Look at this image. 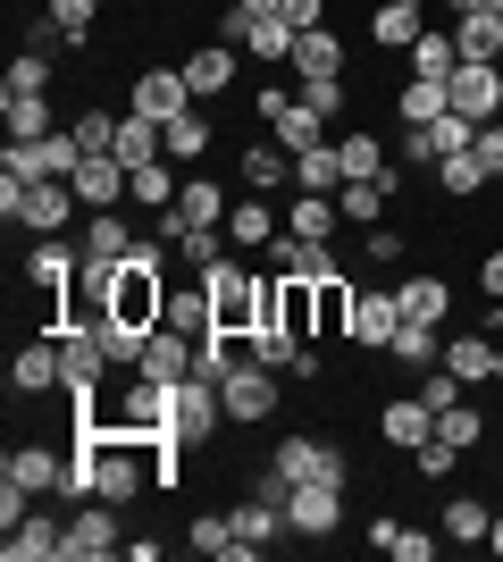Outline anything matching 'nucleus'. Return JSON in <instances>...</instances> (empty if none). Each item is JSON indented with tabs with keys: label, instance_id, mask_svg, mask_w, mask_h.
<instances>
[{
	"label": "nucleus",
	"instance_id": "bb28decb",
	"mask_svg": "<svg viewBox=\"0 0 503 562\" xmlns=\"http://www.w3.org/2000/svg\"><path fill=\"white\" fill-rule=\"evenodd\" d=\"M268 252H277V269H286V278H335V252H328V235H277V244H268Z\"/></svg>",
	"mask_w": 503,
	"mask_h": 562
},
{
	"label": "nucleus",
	"instance_id": "58836bf2",
	"mask_svg": "<svg viewBox=\"0 0 503 562\" xmlns=\"http://www.w3.org/2000/svg\"><path fill=\"white\" fill-rule=\"evenodd\" d=\"M126 252H135L126 211H93V218H84V260H126Z\"/></svg>",
	"mask_w": 503,
	"mask_h": 562
},
{
	"label": "nucleus",
	"instance_id": "5fc2aeb1",
	"mask_svg": "<svg viewBox=\"0 0 503 562\" xmlns=\"http://www.w3.org/2000/svg\"><path fill=\"white\" fill-rule=\"evenodd\" d=\"M0 93H50V59H43V50H18V59H9V85H0Z\"/></svg>",
	"mask_w": 503,
	"mask_h": 562
},
{
	"label": "nucleus",
	"instance_id": "a211bd4d",
	"mask_svg": "<svg viewBox=\"0 0 503 562\" xmlns=\"http://www.w3.org/2000/svg\"><path fill=\"white\" fill-rule=\"evenodd\" d=\"M68 546V520H50V513H25L18 529H0V554L9 562H50Z\"/></svg>",
	"mask_w": 503,
	"mask_h": 562
},
{
	"label": "nucleus",
	"instance_id": "412c9836",
	"mask_svg": "<svg viewBox=\"0 0 503 562\" xmlns=\"http://www.w3.org/2000/svg\"><path fill=\"white\" fill-rule=\"evenodd\" d=\"M454 50H461V59H479V68H503V9H470V18H454Z\"/></svg>",
	"mask_w": 503,
	"mask_h": 562
},
{
	"label": "nucleus",
	"instance_id": "72a5a7b5",
	"mask_svg": "<svg viewBox=\"0 0 503 562\" xmlns=\"http://www.w3.org/2000/svg\"><path fill=\"white\" fill-rule=\"evenodd\" d=\"M168 328H185V336H210L218 328V303H210V285H202V278L168 285Z\"/></svg>",
	"mask_w": 503,
	"mask_h": 562
},
{
	"label": "nucleus",
	"instance_id": "3c124183",
	"mask_svg": "<svg viewBox=\"0 0 503 562\" xmlns=\"http://www.w3.org/2000/svg\"><path fill=\"white\" fill-rule=\"evenodd\" d=\"M218 235H227V227H176V235H168V252L185 260V269H210V260L227 252V244H218Z\"/></svg>",
	"mask_w": 503,
	"mask_h": 562
},
{
	"label": "nucleus",
	"instance_id": "f8f14e48",
	"mask_svg": "<svg viewBox=\"0 0 503 562\" xmlns=\"http://www.w3.org/2000/svg\"><path fill=\"white\" fill-rule=\"evenodd\" d=\"M445 93H454V110L470 117V126H495V117H503V68H479V59H461V68L445 76Z\"/></svg>",
	"mask_w": 503,
	"mask_h": 562
},
{
	"label": "nucleus",
	"instance_id": "5701e85b",
	"mask_svg": "<svg viewBox=\"0 0 503 562\" xmlns=\"http://www.w3.org/2000/svg\"><path fill=\"white\" fill-rule=\"evenodd\" d=\"M378 437H386L395 453H420V446L436 437V412H428L420 395H411V403H386V412H378Z\"/></svg>",
	"mask_w": 503,
	"mask_h": 562
},
{
	"label": "nucleus",
	"instance_id": "8fccbe9b",
	"mask_svg": "<svg viewBox=\"0 0 503 562\" xmlns=\"http://www.w3.org/2000/svg\"><path fill=\"white\" fill-rule=\"evenodd\" d=\"M294 352H302V336H286V328H252L243 336V361H268V370H294Z\"/></svg>",
	"mask_w": 503,
	"mask_h": 562
},
{
	"label": "nucleus",
	"instance_id": "7c9ffc66",
	"mask_svg": "<svg viewBox=\"0 0 503 562\" xmlns=\"http://www.w3.org/2000/svg\"><path fill=\"white\" fill-rule=\"evenodd\" d=\"M185 85H193V101L227 93V85H236V43H202V50L185 59Z\"/></svg>",
	"mask_w": 503,
	"mask_h": 562
},
{
	"label": "nucleus",
	"instance_id": "052dcab7",
	"mask_svg": "<svg viewBox=\"0 0 503 562\" xmlns=\"http://www.w3.org/2000/svg\"><path fill=\"white\" fill-rule=\"evenodd\" d=\"M277 18H286L294 34H311V25H328V0H286V9H277Z\"/></svg>",
	"mask_w": 503,
	"mask_h": 562
},
{
	"label": "nucleus",
	"instance_id": "c85d7f7f",
	"mask_svg": "<svg viewBox=\"0 0 503 562\" xmlns=\"http://www.w3.org/2000/svg\"><path fill=\"white\" fill-rule=\"evenodd\" d=\"M420 34H428L420 0H378V18H369V43H378V50H411Z\"/></svg>",
	"mask_w": 503,
	"mask_h": 562
},
{
	"label": "nucleus",
	"instance_id": "9b49d317",
	"mask_svg": "<svg viewBox=\"0 0 503 562\" xmlns=\"http://www.w3.org/2000/svg\"><path fill=\"white\" fill-rule=\"evenodd\" d=\"M403 193V160L386 168V177H344L335 186V211H344V227H386V202Z\"/></svg>",
	"mask_w": 503,
	"mask_h": 562
},
{
	"label": "nucleus",
	"instance_id": "e433bc0d",
	"mask_svg": "<svg viewBox=\"0 0 503 562\" xmlns=\"http://www.w3.org/2000/svg\"><path fill=\"white\" fill-rule=\"evenodd\" d=\"M294 76H344V43H335L328 25H311V34H294Z\"/></svg>",
	"mask_w": 503,
	"mask_h": 562
},
{
	"label": "nucleus",
	"instance_id": "cd10ccee",
	"mask_svg": "<svg viewBox=\"0 0 503 562\" xmlns=\"http://www.w3.org/2000/svg\"><path fill=\"white\" fill-rule=\"evenodd\" d=\"M395 303H403V319H420V328H445V311H454V285L420 269V278L395 285Z\"/></svg>",
	"mask_w": 503,
	"mask_h": 562
},
{
	"label": "nucleus",
	"instance_id": "ddd939ff",
	"mask_svg": "<svg viewBox=\"0 0 503 562\" xmlns=\"http://www.w3.org/2000/svg\"><path fill=\"white\" fill-rule=\"evenodd\" d=\"M68 186H76V202H84V211H118L126 186H135V168H126L118 151H84V168H76Z\"/></svg>",
	"mask_w": 503,
	"mask_h": 562
},
{
	"label": "nucleus",
	"instance_id": "39448f33",
	"mask_svg": "<svg viewBox=\"0 0 503 562\" xmlns=\"http://www.w3.org/2000/svg\"><path fill=\"white\" fill-rule=\"evenodd\" d=\"M277 378H286V370H268V361H236L227 386H218V395H227V420H236V428H261L268 412H277Z\"/></svg>",
	"mask_w": 503,
	"mask_h": 562
},
{
	"label": "nucleus",
	"instance_id": "f704fd0d",
	"mask_svg": "<svg viewBox=\"0 0 503 562\" xmlns=\"http://www.w3.org/2000/svg\"><path fill=\"white\" fill-rule=\"evenodd\" d=\"M335 160H344V177H386L395 151H386L378 135H361V126H335Z\"/></svg>",
	"mask_w": 503,
	"mask_h": 562
},
{
	"label": "nucleus",
	"instance_id": "a18cd8bd",
	"mask_svg": "<svg viewBox=\"0 0 503 562\" xmlns=\"http://www.w3.org/2000/svg\"><path fill=\"white\" fill-rule=\"evenodd\" d=\"M461 50H454V25H428L420 43H411V76H454Z\"/></svg>",
	"mask_w": 503,
	"mask_h": 562
},
{
	"label": "nucleus",
	"instance_id": "6e6552de",
	"mask_svg": "<svg viewBox=\"0 0 503 562\" xmlns=\"http://www.w3.org/2000/svg\"><path fill=\"white\" fill-rule=\"evenodd\" d=\"M218 412H227L218 378L193 370L185 386H176V420H168V437H176V446H210V437H218Z\"/></svg>",
	"mask_w": 503,
	"mask_h": 562
},
{
	"label": "nucleus",
	"instance_id": "e2e57ef3",
	"mask_svg": "<svg viewBox=\"0 0 503 562\" xmlns=\"http://www.w3.org/2000/svg\"><path fill=\"white\" fill-rule=\"evenodd\" d=\"M479 294H487V303H503V244L479 260Z\"/></svg>",
	"mask_w": 503,
	"mask_h": 562
},
{
	"label": "nucleus",
	"instance_id": "423d86ee",
	"mask_svg": "<svg viewBox=\"0 0 503 562\" xmlns=\"http://www.w3.org/2000/svg\"><path fill=\"white\" fill-rule=\"evenodd\" d=\"M268 470H286L294 487H302V479H335V487H344V479H353V453H344V446H328V437H277Z\"/></svg>",
	"mask_w": 503,
	"mask_h": 562
},
{
	"label": "nucleus",
	"instance_id": "864d4df0",
	"mask_svg": "<svg viewBox=\"0 0 503 562\" xmlns=\"http://www.w3.org/2000/svg\"><path fill=\"white\" fill-rule=\"evenodd\" d=\"M43 18L59 25V34H68V43H84V34H93V18H101V0H50Z\"/></svg>",
	"mask_w": 503,
	"mask_h": 562
},
{
	"label": "nucleus",
	"instance_id": "b1692460",
	"mask_svg": "<svg viewBox=\"0 0 503 562\" xmlns=\"http://www.w3.org/2000/svg\"><path fill=\"white\" fill-rule=\"evenodd\" d=\"M110 151H118L126 168H151V160H168V126H160V117H144V110H126Z\"/></svg>",
	"mask_w": 503,
	"mask_h": 562
},
{
	"label": "nucleus",
	"instance_id": "bf43d9fd",
	"mask_svg": "<svg viewBox=\"0 0 503 562\" xmlns=\"http://www.w3.org/2000/svg\"><path fill=\"white\" fill-rule=\"evenodd\" d=\"M470 151H479L487 177H503V117H495V126H479V143H470Z\"/></svg>",
	"mask_w": 503,
	"mask_h": 562
},
{
	"label": "nucleus",
	"instance_id": "de8ad7c7",
	"mask_svg": "<svg viewBox=\"0 0 503 562\" xmlns=\"http://www.w3.org/2000/svg\"><path fill=\"white\" fill-rule=\"evenodd\" d=\"M243 50H252V59H268V68H286V59H294V25H286V18H252Z\"/></svg>",
	"mask_w": 503,
	"mask_h": 562
},
{
	"label": "nucleus",
	"instance_id": "dca6fc26",
	"mask_svg": "<svg viewBox=\"0 0 503 562\" xmlns=\"http://www.w3.org/2000/svg\"><path fill=\"white\" fill-rule=\"evenodd\" d=\"M76 269H84V252H68V235H34V252H25V285H34L43 303L76 278Z\"/></svg>",
	"mask_w": 503,
	"mask_h": 562
},
{
	"label": "nucleus",
	"instance_id": "1a4fd4ad",
	"mask_svg": "<svg viewBox=\"0 0 503 562\" xmlns=\"http://www.w3.org/2000/svg\"><path fill=\"white\" fill-rule=\"evenodd\" d=\"M286 520H294V538H335L344 529V487L335 479H302L286 495Z\"/></svg>",
	"mask_w": 503,
	"mask_h": 562
},
{
	"label": "nucleus",
	"instance_id": "37998d69",
	"mask_svg": "<svg viewBox=\"0 0 503 562\" xmlns=\"http://www.w3.org/2000/svg\"><path fill=\"white\" fill-rule=\"evenodd\" d=\"M185 193V177H176V160H151V168H135V186H126V202H144V211H168Z\"/></svg>",
	"mask_w": 503,
	"mask_h": 562
},
{
	"label": "nucleus",
	"instance_id": "f03ea898",
	"mask_svg": "<svg viewBox=\"0 0 503 562\" xmlns=\"http://www.w3.org/2000/svg\"><path fill=\"white\" fill-rule=\"evenodd\" d=\"M193 278L210 285V303H218V328L252 336V319H261V278H252V269H243L236 252H218L210 269H193Z\"/></svg>",
	"mask_w": 503,
	"mask_h": 562
},
{
	"label": "nucleus",
	"instance_id": "a878e982",
	"mask_svg": "<svg viewBox=\"0 0 503 562\" xmlns=\"http://www.w3.org/2000/svg\"><path fill=\"white\" fill-rule=\"evenodd\" d=\"M445 370H454L461 386H479V378H503V345H487V328H479V336H445Z\"/></svg>",
	"mask_w": 503,
	"mask_h": 562
},
{
	"label": "nucleus",
	"instance_id": "a19ab883",
	"mask_svg": "<svg viewBox=\"0 0 503 562\" xmlns=\"http://www.w3.org/2000/svg\"><path fill=\"white\" fill-rule=\"evenodd\" d=\"M436 529H445V538H454V546H487V529H495V513H487V495H454Z\"/></svg>",
	"mask_w": 503,
	"mask_h": 562
},
{
	"label": "nucleus",
	"instance_id": "49530a36",
	"mask_svg": "<svg viewBox=\"0 0 503 562\" xmlns=\"http://www.w3.org/2000/svg\"><path fill=\"white\" fill-rule=\"evenodd\" d=\"M335 186H344L335 143H319V151H302V160H294V193H335Z\"/></svg>",
	"mask_w": 503,
	"mask_h": 562
},
{
	"label": "nucleus",
	"instance_id": "4c0bfd02",
	"mask_svg": "<svg viewBox=\"0 0 503 562\" xmlns=\"http://www.w3.org/2000/svg\"><path fill=\"white\" fill-rule=\"evenodd\" d=\"M185 546H193V554H210V562H252V554H243V538H236V520H227V513H202V520L185 529Z\"/></svg>",
	"mask_w": 503,
	"mask_h": 562
},
{
	"label": "nucleus",
	"instance_id": "2f4dec72",
	"mask_svg": "<svg viewBox=\"0 0 503 562\" xmlns=\"http://www.w3.org/2000/svg\"><path fill=\"white\" fill-rule=\"evenodd\" d=\"M0 110H9V143H43V135H59L50 93H0Z\"/></svg>",
	"mask_w": 503,
	"mask_h": 562
},
{
	"label": "nucleus",
	"instance_id": "20e7f679",
	"mask_svg": "<svg viewBox=\"0 0 503 562\" xmlns=\"http://www.w3.org/2000/svg\"><path fill=\"white\" fill-rule=\"evenodd\" d=\"M84 168V143L59 126V135L43 143H9V160H0V177H18V186H34V177H76Z\"/></svg>",
	"mask_w": 503,
	"mask_h": 562
},
{
	"label": "nucleus",
	"instance_id": "c03bdc74",
	"mask_svg": "<svg viewBox=\"0 0 503 562\" xmlns=\"http://www.w3.org/2000/svg\"><path fill=\"white\" fill-rule=\"evenodd\" d=\"M386 352H395L403 370H436V361H445V336H436V328H420V319H403Z\"/></svg>",
	"mask_w": 503,
	"mask_h": 562
},
{
	"label": "nucleus",
	"instance_id": "393cba45",
	"mask_svg": "<svg viewBox=\"0 0 503 562\" xmlns=\"http://www.w3.org/2000/svg\"><path fill=\"white\" fill-rule=\"evenodd\" d=\"M369 546L378 554H395V562H436V546H445V529H403V520H369Z\"/></svg>",
	"mask_w": 503,
	"mask_h": 562
},
{
	"label": "nucleus",
	"instance_id": "aec40b11",
	"mask_svg": "<svg viewBox=\"0 0 503 562\" xmlns=\"http://www.w3.org/2000/svg\"><path fill=\"white\" fill-rule=\"evenodd\" d=\"M395 328H403V303H395V294H378V285H361V303H353V345L386 352V345H395Z\"/></svg>",
	"mask_w": 503,
	"mask_h": 562
},
{
	"label": "nucleus",
	"instance_id": "09e8293b",
	"mask_svg": "<svg viewBox=\"0 0 503 562\" xmlns=\"http://www.w3.org/2000/svg\"><path fill=\"white\" fill-rule=\"evenodd\" d=\"M294 93L311 101L328 126H344V101H353V93H344V76H294Z\"/></svg>",
	"mask_w": 503,
	"mask_h": 562
},
{
	"label": "nucleus",
	"instance_id": "7ed1b4c3",
	"mask_svg": "<svg viewBox=\"0 0 503 562\" xmlns=\"http://www.w3.org/2000/svg\"><path fill=\"white\" fill-rule=\"evenodd\" d=\"M261 126H277V143H286L294 160H302V151H319V143H335V126H328L302 93H286V85H268V93H261Z\"/></svg>",
	"mask_w": 503,
	"mask_h": 562
},
{
	"label": "nucleus",
	"instance_id": "f257e3e1",
	"mask_svg": "<svg viewBox=\"0 0 503 562\" xmlns=\"http://www.w3.org/2000/svg\"><path fill=\"white\" fill-rule=\"evenodd\" d=\"M0 211H9V227H34V235H68V218H76V186H68V177H34V186H18V177H0Z\"/></svg>",
	"mask_w": 503,
	"mask_h": 562
},
{
	"label": "nucleus",
	"instance_id": "c756f323",
	"mask_svg": "<svg viewBox=\"0 0 503 562\" xmlns=\"http://www.w3.org/2000/svg\"><path fill=\"white\" fill-rule=\"evenodd\" d=\"M9 479H18L25 495H50V487H68V453H50V446H18V453H9Z\"/></svg>",
	"mask_w": 503,
	"mask_h": 562
},
{
	"label": "nucleus",
	"instance_id": "9d476101",
	"mask_svg": "<svg viewBox=\"0 0 503 562\" xmlns=\"http://www.w3.org/2000/svg\"><path fill=\"white\" fill-rule=\"evenodd\" d=\"M59 370H68L76 412H84V403H101L93 386H101V370H110V345H101V328H68V336H59Z\"/></svg>",
	"mask_w": 503,
	"mask_h": 562
},
{
	"label": "nucleus",
	"instance_id": "4468645a",
	"mask_svg": "<svg viewBox=\"0 0 503 562\" xmlns=\"http://www.w3.org/2000/svg\"><path fill=\"white\" fill-rule=\"evenodd\" d=\"M126 110H144V117H185L193 110V85H185V68H144L135 76V101H126Z\"/></svg>",
	"mask_w": 503,
	"mask_h": 562
},
{
	"label": "nucleus",
	"instance_id": "6e6d98bb",
	"mask_svg": "<svg viewBox=\"0 0 503 562\" xmlns=\"http://www.w3.org/2000/svg\"><path fill=\"white\" fill-rule=\"evenodd\" d=\"M68 135L84 143V151H110V143H118V117H110V110H76V117H68Z\"/></svg>",
	"mask_w": 503,
	"mask_h": 562
},
{
	"label": "nucleus",
	"instance_id": "2eb2a0df",
	"mask_svg": "<svg viewBox=\"0 0 503 562\" xmlns=\"http://www.w3.org/2000/svg\"><path fill=\"white\" fill-rule=\"evenodd\" d=\"M277 235H286V211H277L268 193H243L236 211H227V244H236V252H261V244H277Z\"/></svg>",
	"mask_w": 503,
	"mask_h": 562
},
{
	"label": "nucleus",
	"instance_id": "4d7b16f0",
	"mask_svg": "<svg viewBox=\"0 0 503 562\" xmlns=\"http://www.w3.org/2000/svg\"><path fill=\"white\" fill-rule=\"evenodd\" d=\"M411 470H420V479H454V470H461V446H445V437H428V446L411 453Z\"/></svg>",
	"mask_w": 503,
	"mask_h": 562
},
{
	"label": "nucleus",
	"instance_id": "ea45409f",
	"mask_svg": "<svg viewBox=\"0 0 503 562\" xmlns=\"http://www.w3.org/2000/svg\"><path fill=\"white\" fill-rule=\"evenodd\" d=\"M335 227H344L335 193H294V202H286V235H328V244H335Z\"/></svg>",
	"mask_w": 503,
	"mask_h": 562
},
{
	"label": "nucleus",
	"instance_id": "13d9d810",
	"mask_svg": "<svg viewBox=\"0 0 503 562\" xmlns=\"http://www.w3.org/2000/svg\"><path fill=\"white\" fill-rule=\"evenodd\" d=\"M420 403H428V412H445V403H461V378L445 370V361H436V370H420Z\"/></svg>",
	"mask_w": 503,
	"mask_h": 562
},
{
	"label": "nucleus",
	"instance_id": "0e129e2a",
	"mask_svg": "<svg viewBox=\"0 0 503 562\" xmlns=\"http://www.w3.org/2000/svg\"><path fill=\"white\" fill-rule=\"evenodd\" d=\"M236 9H252V18H277V9H286V0H236Z\"/></svg>",
	"mask_w": 503,
	"mask_h": 562
},
{
	"label": "nucleus",
	"instance_id": "4be33fe9",
	"mask_svg": "<svg viewBox=\"0 0 503 562\" xmlns=\"http://www.w3.org/2000/svg\"><path fill=\"white\" fill-rule=\"evenodd\" d=\"M236 177H243V193H277V186H286V177H294V151H286V143H277V135H268V143H243Z\"/></svg>",
	"mask_w": 503,
	"mask_h": 562
},
{
	"label": "nucleus",
	"instance_id": "338daca9",
	"mask_svg": "<svg viewBox=\"0 0 503 562\" xmlns=\"http://www.w3.org/2000/svg\"><path fill=\"white\" fill-rule=\"evenodd\" d=\"M487 554H503V513H495V529H487Z\"/></svg>",
	"mask_w": 503,
	"mask_h": 562
},
{
	"label": "nucleus",
	"instance_id": "c9c22d12",
	"mask_svg": "<svg viewBox=\"0 0 503 562\" xmlns=\"http://www.w3.org/2000/svg\"><path fill=\"white\" fill-rule=\"evenodd\" d=\"M311 294H319V336H353V303H361V285L335 269V278H319Z\"/></svg>",
	"mask_w": 503,
	"mask_h": 562
},
{
	"label": "nucleus",
	"instance_id": "680f3d73",
	"mask_svg": "<svg viewBox=\"0 0 503 562\" xmlns=\"http://www.w3.org/2000/svg\"><path fill=\"white\" fill-rule=\"evenodd\" d=\"M361 252H369V260H403V235H395V227H361Z\"/></svg>",
	"mask_w": 503,
	"mask_h": 562
},
{
	"label": "nucleus",
	"instance_id": "79ce46f5",
	"mask_svg": "<svg viewBox=\"0 0 503 562\" xmlns=\"http://www.w3.org/2000/svg\"><path fill=\"white\" fill-rule=\"evenodd\" d=\"M395 110H403V126H428V117H445V110H454V93H445V76H411Z\"/></svg>",
	"mask_w": 503,
	"mask_h": 562
},
{
	"label": "nucleus",
	"instance_id": "0eeeda50",
	"mask_svg": "<svg viewBox=\"0 0 503 562\" xmlns=\"http://www.w3.org/2000/svg\"><path fill=\"white\" fill-rule=\"evenodd\" d=\"M101 554H126V529H118V504H76L68 520V546H59V562H101Z\"/></svg>",
	"mask_w": 503,
	"mask_h": 562
},
{
	"label": "nucleus",
	"instance_id": "69168bd1",
	"mask_svg": "<svg viewBox=\"0 0 503 562\" xmlns=\"http://www.w3.org/2000/svg\"><path fill=\"white\" fill-rule=\"evenodd\" d=\"M445 9H454V18H470V9H503V0H445Z\"/></svg>",
	"mask_w": 503,
	"mask_h": 562
},
{
	"label": "nucleus",
	"instance_id": "473e14b6",
	"mask_svg": "<svg viewBox=\"0 0 503 562\" xmlns=\"http://www.w3.org/2000/svg\"><path fill=\"white\" fill-rule=\"evenodd\" d=\"M210 135H218V126H210V110H202V101H193L185 117H168V160H176V168H193V160H210Z\"/></svg>",
	"mask_w": 503,
	"mask_h": 562
},
{
	"label": "nucleus",
	"instance_id": "f3484780",
	"mask_svg": "<svg viewBox=\"0 0 503 562\" xmlns=\"http://www.w3.org/2000/svg\"><path fill=\"white\" fill-rule=\"evenodd\" d=\"M9 386H18V395H50V386H68V370H59V336H34V345H18V361H9Z\"/></svg>",
	"mask_w": 503,
	"mask_h": 562
},
{
	"label": "nucleus",
	"instance_id": "603ef678",
	"mask_svg": "<svg viewBox=\"0 0 503 562\" xmlns=\"http://www.w3.org/2000/svg\"><path fill=\"white\" fill-rule=\"evenodd\" d=\"M436 186L454 193V202H470V193L487 186V168H479V151H454V160H436Z\"/></svg>",
	"mask_w": 503,
	"mask_h": 562
},
{
	"label": "nucleus",
	"instance_id": "6ab92c4d",
	"mask_svg": "<svg viewBox=\"0 0 503 562\" xmlns=\"http://www.w3.org/2000/svg\"><path fill=\"white\" fill-rule=\"evenodd\" d=\"M227 520H236V538H243V554H268V546H277V538H294V520L277 513V504H268V495H243V504H236V513H227Z\"/></svg>",
	"mask_w": 503,
	"mask_h": 562
}]
</instances>
